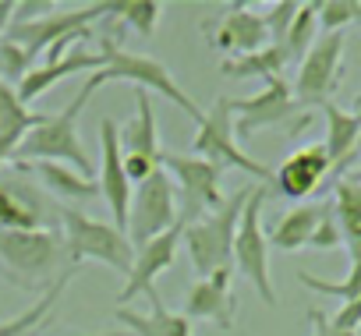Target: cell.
I'll use <instances>...</instances> for the list:
<instances>
[{"mask_svg":"<svg viewBox=\"0 0 361 336\" xmlns=\"http://www.w3.org/2000/svg\"><path fill=\"white\" fill-rule=\"evenodd\" d=\"M145 297H149V315H138V311H131V308H124V304L114 308V318H117L121 325H128V336H192V332H195V325H192L185 315H173V311L163 304V297H159L156 287H152Z\"/></svg>","mask_w":361,"mask_h":336,"instance_id":"21","label":"cell"},{"mask_svg":"<svg viewBox=\"0 0 361 336\" xmlns=\"http://www.w3.org/2000/svg\"><path fill=\"white\" fill-rule=\"evenodd\" d=\"M343 50H347V36L343 32H322L312 50L301 57L298 64V78L290 85L294 99L312 110V106H322L333 99L340 78H343Z\"/></svg>","mask_w":361,"mask_h":336,"instance_id":"11","label":"cell"},{"mask_svg":"<svg viewBox=\"0 0 361 336\" xmlns=\"http://www.w3.org/2000/svg\"><path fill=\"white\" fill-rule=\"evenodd\" d=\"M159 131H156V110L149 92H138L135 99V117L121 127V159H124V174L131 185L145 181L152 170H159Z\"/></svg>","mask_w":361,"mask_h":336,"instance_id":"14","label":"cell"},{"mask_svg":"<svg viewBox=\"0 0 361 336\" xmlns=\"http://www.w3.org/2000/svg\"><path fill=\"white\" fill-rule=\"evenodd\" d=\"M234 269H216L206 280H195L185 294V315L188 322H213L216 329H234L238 318V297L231 290Z\"/></svg>","mask_w":361,"mask_h":336,"instance_id":"16","label":"cell"},{"mask_svg":"<svg viewBox=\"0 0 361 336\" xmlns=\"http://www.w3.org/2000/svg\"><path fill=\"white\" fill-rule=\"evenodd\" d=\"M206 36H209V46L227 50L234 57H248V54L269 46V29H266L262 15H255L248 4H231L216 25H206Z\"/></svg>","mask_w":361,"mask_h":336,"instance_id":"18","label":"cell"},{"mask_svg":"<svg viewBox=\"0 0 361 336\" xmlns=\"http://www.w3.org/2000/svg\"><path fill=\"white\" fill-rule=\"evenodd\" d=\"M96 50L103 54V71L89 75L96 85H106V82H131V85H138V92H156V96L170 99L177 110H185L195 124H202L206 110L177 85V78L170 75L166 64H159L156 57L124 50L121 39H114V36H103V39L96 43Z\"/></svg>","mask_w":361,"mask_h":336,"instance_id":"4","label":"cell"},{"mask_svg":"<svg viewBox=\"0 0 361 336\" xmlns=\"http://www.w3.org/2000/svg\"><path fill=\"white\" fill-rule=\"evenodd\" d=\"M15 170H18V174H36L54 199L89 202V199L99 195L96 178H85V174L71 170V166H64V163H15Z\"/></svg>","mask_w":361,"mask_h":336,"instance_id":"22","label":"cell"},{"mask_svg":"<svg viewBox=\"0 0 361 336\" xmlns=\"http://www.w3.org/2000/svg\"><path fill=\"white\" fill-rule=\"evenodd\" d=\"M180 248V223L170 227L166 234L145 241L142 248H135V262H131V273L124 280V290H121V304L135 301L138 294H149L156 287V276L166 273L173 266V255Z\"/></svg>","mask_w":361,"mask_h":336,"instance_id":"19","label":"cell"},{"mask_svg":"<svg viewBox=\"0 0 361 336\" xmlns=\"http://www.w3.org/2000/svg\"><path fill=\"white\" fill-rule=\"evenodd\" d=\"M333 216L340 227V237L347 244L350 266L361 262V185L350 178H336V192H333Z\"/></svg>","mask_w":361,"mask_h":336,"instance_id":"25","label":"cell"},{"mask_svg":"<svg viewBox=\"0 0 361 336\" xmlns=\"http://www.w3.org/2000/svg\"><path fill=\"white\" fill-rule=\"evenodd\" d=\"M287 64H290L287 50H283L280 43H269V46L248 54V57H231V61H224V64H220V75H227V78H280V71H283Z\"/></svg>","mask_w":361,"mask_h":336,"instance_id":"26","label":"cell"},{"mask_svg":"<svg viewBox=\"0 0 361 336\" xmlns=\"http://www.w3.org/2000/svg\"><path fill=\"white\" fill-rule=\"evenodd\" d=\"M0 230H61V202L39 185L22 178H0Z\"/></svg>","mask_w":361,"mask_h":336,"instance_id":"13","label":"cell"},{"mask_svg":"<svg viewBox=\"0 0 361 336\" xmlns=\"http://www.w3.org/2000/svg\"><path fill=\"white\" fill-rule=\"evenodd\" d=\"M78 273L64 259L61 234L50 230H0V276L22 290L47 294L61 276Z\"/></svg>","mask_w":361,"mask_h":336,"instance_id":"2","label":"cell"},{"mask_svg":"<svg viewBox=\"0 0 361 336\" xmlns=\"http://www.w3.org/2000/svg\"><path fill=\"white\" fill-rule=\"evenodd\" d=\"M354 336H361V329H357V332H354Z\"/></svg>","mask_w":361,"mask_h":336,"instance_id":"40","label":"cell"},{"mask_svg":"<svg viewBox=\"0 0 361 336\" xmlns=\"http://www.w3.org/2000/svg\"><path fill=\"white\" fill-rule=\"evenodd\" d=\"M308 322H312V329H315V336H354V332H340V329H333L329 325V318L322 315V311H308Z\"/></svg>","mask_w":361,"mask_h":336,"instance_id":"36","label":"cell"},{"mask_svg":"<svg viewBox=\"0 0 361 336\" xmlns=\"http://www.w3.org/2000/svg\"><path fill=\"white\" fill-rule=\"evenodd\" d=\"M340 244H343V237H340V227H336V216H333V202H326V213H322V220H319L308 248L312 251H333Z\"/></svg>","mask_w":361,"mask_h":336,"instance_id":"34","label":"cell"},{"mask_svg":"<svg viewBox=\"0 0 361 336\" xmlns=\"http://www.w3.org/2000/svg\"><path fill=\"white\" fill-rule=\"evenodd\" d=\"M298 283L322 294V297H340V301H357L361 297V262L350 266V273L343 280H322V276H312V273H298Z\"/></svg>","mask_w":361,"mask_h":336,"instance_id":"29","label":"cell"},{"mask_svg":"<svg viewBox=\"0 0 361 336\" xmlns=\"http://www.w3.org/2000/svg\"><path fill=\"white\" fill-rule=\"evenodd\" d=\"M78 71H103V54L99 50H71V54H64L61 61H43L39 68H29L25 71V78L18 82V99L29 106L32 99H39L43 92H50L54 85H61L64 78H71V75H78Z\"/></svg>","mask_w":361,"mask_h":336,"instance_id":"20","label":"cell"},{"mask_svg":"<svg viewBox=\"0 0 361 336\" xmlns=\"http://www.w3.org/2000/svg\"><path fill=\"white\" fill-rule=\"evenodd\" d=\"M350 181H357V185H361V166H357V170L350 174Z\"/></svg>","mask_w":361,"mask_h":336,"instance_id":"39","label":"cell"},{"mask_svg":"<svg viewBox=\"0 0 361 336\" xmlns=\"http://www.w3.org/2000/svg\"><path fill=\"white\" fill-rule=\"evenodd\" d=\"M99 195L110 206L114 227L124 234L128 230V209H131V192L135 185L124 174V159H121V124L103 117L99 120Z\"/></svg>","mask_w":361,"mask_h":336,"instance_id":"15","label":"cell"},{"mask_svg":"<svg viewBox=\"0 0 361 336\" xmlns=\"http://www.w3.org/2000/svg\"><path fill=\"white\" fill-rule=\"evenodd\" d=\"M315 29H319V18H315V4H301L298 8V15H294V22H290V29H287V36H283V50H287V57H290V64H301V57L312 50V43L319 39L315 36Z\"/></svg>","mask_w":361,"mask_h":336,"instance_id":"27","label":"cell"},{"mask_svg":"<svg viewBox=\"0 0 361 336\" xmlns=\"http://www.w3.org/2000/svg\"><path fill=\"white\" fill-rule=\"evenodd\" d=\"M159 11H163V4H156V0H117L114 18H121L128 29H135L138 36L149 39L159 25Z\"/></svg>","mask_w":361,"mask_h":336,"instance_id":"30","label":"cell"},{"mask_svg":"<svg viewBox=\"0 0 361 336\" xmlns=\"http://www.w3.org/2000/svg\"><path fill=\"white\" fill-rule=\"evenodd\" d=\"M114 11H117V0H99V4L71 8V11L50 8L47 15H36V18H25V22H11V29H8L4 39H11L15 46H22L25 57H29V64H32L39 54H47V61H61L64 50H68L78 36L89 39L92 22H99V18H106V15L114 18Z\"/></svg>","mask_w":361,"mask_h":336,"instance_id":"3","label":"cell"},{"mask_svg":"<svg viewBox=\"0 0 361 336\" xmlns=\"http://www.w3.org/2000/svg\"><path fill=\"white\" fill-rule=\"evenodd\" d=\"M231 96H216V103L206 110L199 131L192 135V156H202L209 163L224 166H238V170L252 174L259 185H273V170L266 163H259L255 156H248L238 138H234V110H231Z\"/></svg>","mask_w":361,"mask_h":336,"instance_id":"9","label":"cell"},{"mask_svg":"<svg viewBox=\"0 0 361 336\" xmlns=\"http://www.w3.org/2000/svg\"><path fill=\"white\" fill-rule=\"evenodd\" d=\"M322 213H326V202L294 206L290 213H283V216L266 230L269 248H276V251H301V248H308V241H312V234H315Z\"/></svg>","mask_w":361,"mask_h":336,"instance_id":"24","label":"cell"},{"mask_svg":"<svg viewBox=\"0 0 361 336\" xmlns=\"http://www.w3.org/2000/svg\"><path fill=\"white\" fill-rule=\"evenodd\" d=\"M262 206H266V185H255L241 220H238V234H234V251H231V266L255 287V294L276 308V287L269 276V241L262 230Z\"/></svg>","mask_w":361,"mask_h":336,"instance_id":"10","label":"cell"},{"mask_svg":"<svg viewBox=\"0 0 361 336\" xmlns=\"http://www.w3.org/2000/svg\"><path fill=\"white\" fill-rule=\"evenodd\" d=\"M39 120H43V113H32V110L18 99L15 85H0V135L32 131Z\"/></svg>","mask_w":361,"mask_h":336,"instance_id":"28","label":"cell"},{"mask_svg":"<svg viewBox=\"0 0 361 336\" xmlns=\"http://www.w3.org/2000/svg\"><path fill=\"white\" fill-rule=\"evenodd\" d=\"M159 166L166 170V178L173 181V195H177V223L188 227L199 223L202 216H209L213 209L224 206V192H220V178L224 170L216 163L192 156V152H163Z\"/></svg>","mask_w":361,"mask_h":336,"instance_id":"7","label":"cell"},{"mask_svg":"<svg viewBox=\"0 0 361 336\" xmlns=\"http://www.w3.org/2000/svg\"><path fill=\"white\" fill-rule=\"evenodd\" d=\"M354 25H361V0L354 4Z\"/></svg>","mask_w":361,"mask_h":336,"instance_id":"38","label":"cell"},{"mask_svg":"<svg viewBox=\"0 0 361 336\" xmlns=\"http://www.w3.org/2000/svg\"><path fill=\"white\" fill-rule=\"evenodd\" d=\"M329 325L340 332H357L361 329V297L357 301H343L336 308V315H329Z\"/></svg>","mask_w":361,"mask_h":336,"instance_id":"35","label":"cell"},{"mask_svg":"<svg viewBox=\"0 0 361 336\" xmlns=\"http://www.w3.org/2000/svg\"><path fill=\"white\" fill-rule=\"evenodd\" d=\"M248 195H252V188H241L231 199H224V206L213 209L209 216H202L199 223L180 227V244L188 248V259H192V269L199 280L213 276L216 269H234L231 251H234V234H238V220H241Z\"/></svg>","mask_w":361,"mask_h":336,"instance_id":"6","label":"cell"},{"mask_svg":"<svg viewBox=\"0 0 361 336\" xmlns=\"http://www.w3.org/2000/svg\"><path fill=\"white\" fill-rule=\"evenodd\" d=\"M333 174V163L326 156V145L322 142H312V145H301L294 149L283 163H280V170H273V185L283 199H308L326 178Z\"/></svg>","mask_w":361,"mask_h":336,"instance_id":"17","label":"cell"},{"mask_svg":"<svg viewBox=\"0 0 361 336\" xmlns=\"http://www.w3.org/2000/svg\"><path fill=\"white\" fill-rule=\"evenodd\" d=\"M61 244L71 269H78L82 262H103L128 280L135 262V248L128 234H121L114 223L85 216L75 206H61Z\"/></svg>","mask_w":361,"mask_h":336,"instance_id":"5","label":"cell"},{"mask_svg":"<svg viewBox=\"0 0 361 336\" xmlns=\"http://www.w3.org/2000/svg\"><path fill=\"white\" fill-rule=\"evenodd\" d=\"M322 117H326V156L333 163V178H343V166L354 159L357 145H361V127L350 117V110H340L333 99L322 103Z\"/></svg>","mask_w":361,"mask_h":336,"instance_id":"23","label":"cell"},{"mask_svg":"<svg viewBox=\"0 0 361 336\" xmlns=\"http://www.w3.org/2000/svg\"><path fill=\"white\" fill-rule=\"evenodd\" d=\"M11 22H15V0H0V36H8Z\"/></svg>","mask_w":361,"mask_h":336,"instance_id":"37","label":"cell"},{"mask_svg":"<svg viewBox=\"0 0 361 336\" xmlns=\"http://www.w3.org/2000/svg\"><path fill=\"white\" fill-rule=\"evenodd\" d=\"M298 8H301V4H294V0H280V4H269V11L262 15V22H266V29H269V43H283V36H287V29H290Z\"/></svg>","mask_w":361,"mask_h":336,"instance_id":"33","label":"cell"},{"mask_svg":"<svg viewBox=\"0 0 361 336\" xmlns=\"http://www.w3.org/2000/svg\"><path fill=\"white\" fill-rule=\"evenodd\" d=\"M354 4L357 0H319L315 18H319L322 32H343L354 22Z\"/></svg>","mask_w":361,"mask_h":336,"instance_id":"31","label":"cell"},{"mask_svg":"<svg viewBox=\"0 0 361 336\" xmlns=\"http://www.w3.org/2000/svg\"><path fill=\"white\" fill-rule=\"evenodd\" d=\"M29 68H32V64H29V57H25L22 46H15L11 39H0V85L22 82Z\"/></svg>","mask_w":361,"mask_h":336,"instance_id":"32","label":"cell"},{"mask_svg":"<svg viewBox=\"0 0 361 336\" xmlns=\"http://www.w3.org/2000/svg\"><path fill=\"white\" fill-rule=\"evenodd\" d=\"M96 89L99 85L92 78H85L82 92L61 113H43V120L22 138V145H18L11 163H64V166H71V170L92 178L96 166H92V159L85 152V142L78 135V113L96 96Z\"/></svg>","mask_w":361,"mask_h":336,"instance_id":"1","label":"cell"},{"mask_svg":"<svg viewBox=\"0 0 361 336\" xmlns=\"http://www.w3.org/2000/svg\"><path fill=\"white\" fill-rule=\"evenodd\" d=\"M170 227H177V195H173V181L159 166V170H152L131 192V209H128V230L124 234H128L131 248H142L145 241L166 234Z\"/></svg>","mask_w":361,"mask_h":336,"instance_id":"12","label":"cell"},{"mask_svg":"<svg viewBox=\"0 0 361 336\" xmlns=\"http://www.w3.org/2000/svg\"><path fill=\"white\" fill-rule=\"evenodd\" d=\"M234 110V138H252L259 131H269V127H283L287 135H301L312 120V110H305L287 78H266V89L259 96H248V99H234L231 103Z\"/></svg>","mask_w":361,"mask_h":336,"instance_id":"8","label":"cell"}]
</instances>
